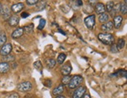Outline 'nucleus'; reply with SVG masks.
I'll return each mask as SVG.
<instances>
[{"mask_svg": "<svg viewBox=\"0 0 127 98\" xmlns=\"http://www.w3.org/2000/svg\"><path fill=\"white\" fill-rule=\"evenodd\" d=\"M99 41L106 45H111L115 42V38L113 35L108 33H100L97 35Z\"/></svg>", "mask_w": 127, "mask_h": 98, "instance_id": "1", "label": "nucleus"}, {"mask_svg": "<svg viewBox=\"0 0 127 98\" xmlns=\"http://www.w3.org/2000/svg\"><path fill=\"white\" fill-rule=\"evenodd\" d=\"M83 82V78L79 75H75L71 79L68 83V87L70 89H76L77 87H79Z\"/></svg>", "mask_w": 127, "mask_h": 98, "instance_id": "2", "label": "nucleus"}, {"mask_svg": "<svg viewBox=\"0 0 127 98\" xmlns=\"http://www.w3.org/2000/svg\"><path fill=\"white\" fill-rule=\"evenodd\" d=\"M32 89V84L31 82L25 81L19 83L17 85V90L21 92H28Z\"/></svg>", "mask_w": 127, "mask_h": 98, "instance_id": "3", "label": "nucleus"}, {"mask_svg": "<svg viewBox=\"0 0 127 98\" xmlns=\"http://www.w3.org/2000/svg\"><path fill=\"white\" fill-rule=\"evenodd\" d=\"M86 88L83 86H79L77 87L72 94V98H82V97L86 94Z\"/></svg>", "mask_w": 127, "mask_h": 98, "instance_id": "4", "label": "nucleus"}, {"mask_svg": "<svg viewBox=\"0 0 127 98\" xmlns=\"http://www.w3.org/2000/svg\"><path fill=\"white\" fill-rule=\"evenodd\" d=\"M12 49H13V46L10 43L5 44L3 46H2V48L0 49V55L2 57L6 56L10 54V52L12 51Z\"/></svg>", "mask_w": 127, "mask_h": 98, "instance_id": "5", "label": "nucleus"}, {"mask_svg": "<svg viewBox=\"0 0 127 98\" xmlns=\"http://www.w3.org/2000/svg\"><path fill=\"white\" fill-rule=\"evenodd\" d=\"M85 25L88 29H93L95 25V16L94 15H90L84 19Z\"/></svg>", "mask_w": 127, "mask_h": 98, "instance_id": "6", "label": "nucleus"}, {"mask_svg": "<svg viewBox=\"0 0 127 98\" xmlns=\"http://www.w3.org/2000/svg\"><path fill=\"white\" fill-rule=\"evenodd\" d=\"M19 22H20V18H19L18 16L17 15H13L9 17V19H8V23L10 27H16L18 25Z\"/></svg>", "mask_w": 127, "mask_h": 98, "instance_id": "7", "label": "nucleus"}, {"mask_svg": "<svg viewBox=\"0 0 127 98\" xmlns=\"http://www.w3.org/2000/svg\"><path fill=\"white\" fill-rule=\"evenodd\" d=\"M114 27V25H113V23H112L111 21H107V23H104L102 24L101 26V30L107 33L111 31H112V29H113Z\"/></svg>", "mask_w": 127, "mask_h": 98, "instance_id": "8", "label": "nucleus"}, {"mask_svg": "<svg viewBox=\"0 0 127 98\" xmlns=\"http://www.w3.org/2000/svg\"><path fill=\"white\" fill-rule=\"evenodd\" d=\"M123 18L121 15H116L114 17V23H113V25L116 29H119L121 25H122V23H123Z\"/></svg>", "mask_w": 127, "mask_h": 98, "instance_id": "9", "label": "nucleus"}, {"mask_svg": "<svg viewBox=\"0 0 127 98\" xmlns=\"http://www.w3.org/2000/svg\"><path fill=\"white\" fill-rule=\"evenodd\" d=\"M24 6L23 3H21V2L16 3V4H13L11 6V10L14 13H19L24 9Z\"/></svg>", "mask_w": 127, "mask_h": 98, "instance_id": "10", "label": "nucleus"}, {"mask_svg": "<svg viewBox=\"0 0 127 98\" xmlns=\"http://www.w3.org/2000/svg\"><path fill=\"white\" fill-rule=\"evenodd\" d=\"M24 29L23 27H19L17 28V30L14 31L12 34H11V37L13 39H17V38H20L22 35H23V33H24Z\"/></svg>", "mask_w": 127, "mask_h": 98, "instance_id": "11", "label": "nucleus"}, {"mask_svg": "<svg viewBox=\"0 0 127 98\" xmlns=\"http://www.w3.org/2000/svg\"><path fill=\"white\" fill-rule=\"evenodd\" d=\"M94 9H95V12H96L97 14L104 13H105V11H106V9H105V6H104V5L103 3H98V2H97V3L95 5Z\"/></svg>", "mask_w": 127, "mask_h": 98, "instance_id": "12", "label": "nucleus"}, {"mask_svg": "<svg viewBox=\"0 0 127 98\" xmlns=\"http://www.w3.org/2000/svg\"><path fill=\"white\" fill-rule=\"evenodd\" d=\"M9 68H10V66H9V64L7 62H0V73H2V74H5L9 71Z\"/></svg>", "mask_w": 127, "mask_h": 98, "instance_id": "13", "label": "nucleus"}, {"mask_svg": "<svg viewBox=\"0 0 127 98\" xmlns=\"http://www.w3.org/2000/svg\"><path fill=\"white\" fill-rule=\"evenodd\" d=\"M61 74L64 76H67L70 74V72H71V66L70 64H65L61 67Z\"/></svg>", "mask_w": 127, "mask_h": 98, "instance_id": "14", "label": "nucleus"}, {"mask_svg": "<svg viewBox=\"0 0 127 98\" xmlns=\"http://www.w3.org/2000/svg\"><path fill=\"white\" fill-rule=\"evenodd\" d=\"M2 16L3 19H5V20H7V19H9V17L11 16V15H10V9H9L7 6L3 7Z\"/></svg>", "mask_w": 127, "mask_h": 98, "instance_id": "15", "label": "nucleus"}, {"mask_svg": "<svg viewBox=\"0 0 127 98\" xmlns=\"http://www.w3.org/2000/svg\"><path fill=\"white\" fill-rule=\"evenodd\" d=\"M64 92V85L60 84L59 86H57L56 88H54V90H53V94L55 96L61 95Z\"/></svg>", "mask_w": 127, "mask_h": 98, "instance_id": "16", "label": "nucleus"}, {"mask_svg": "<svg viewBox=\"0 0 127 98\" xmlns=\"http://www.w3.org/2000/svg\"><path fill=\"white\" fill-rule=\"evenodd\" d=\"M109 19V15L106 13L99 14V21L102 23H104L108 21Z\"/></svg>", "mask_w": 127, "mask_h": 98, "instance_id": "17", "label": "nucleus"}, {"mask_svg": "<svg viewBox=\"0 0 127 98\" xmlns=\"http://www.w3.org/2000/svg\"><path fill=\"white\" fill-rule=\"evenodd\" d=\"M46 6V0H42L39 2H38L36 5V9L37 11H42Z\"/></svg>", "mask_w": 127, "mask_h": 98, "instance_id": "18", "label": "nucleus"}, {"mask_svg": "<svg viewBox=\"0 0 127 98\" xmlns=\"http://www.w3.org/2000/svg\"><path fill=\"white\" fill-rule=\"evenodd\" d=\"M119 11L122 13V14H126L127 13V0H124V2H122L120 4V9Z\"/></svg>", "mask_w": 127, "mask_h": 98, "instance_id": "19", "label": "nucleus"}, {"mask_svg": "<svg viewBox=\"0 0 127 98\" xmlns=\"http://www.w3.org/2000/svg\"><path fill=\"white\" fill-rule=\"evenodd\" d=\"M57 64V61L54 58H49L46 60V65L49 68H53Z\"/></svg>", "mask_w": 127, "mask_h": 98, "instance_id": "20", "label": "nucleus"}, {"mask_svg": "<svg viewBox=\"0 0 127 98\" xmlns=\"http://www.w3.org/2000/svg\"><path fill=\"white\" fill-rule=\"evenodd\" d=\"M7 41V37L5 33H0V47L3 46L6 44Z\"/></svg>", "mask_w": 127, "mask_h": 98, "instance_id": "21", "label": "nucleus"}, {"mask_svg": "<svg viewBox=\"0 0 127 98\" xmlns=\"http://www.w3.org/2000/svg\"><path fill=\"white\" fill-rule=\"evenodd\" d=\"M15 59V57L13 55H8L6 56H3L2 58V61H4V62H13Z\"/></svg>", "mask_w": 127, "mask_h": 98, "instance_id": "22", "label": "nucleus"}, {"mask_svg": "<svg viewBox=\"0 0 127 98\" xmlns=\"http://www.w3.org/2000/svg\"><path fill=\"white\" fill-rule=\"evenodd\" d=\"M65 58H66V55H65V54H64V53H61L59 55V56H58L57 62L58 63V64L61 65L64 63V62Z\"/></svg>", "mask_w": 127, "mask_h": 98, "instance_id": "23", "label": "nucleus"}, {"mask_svg": "<svg viewBox=\"0 0 127 98\" xmlns=\"http://www.w3.org/2000/svg\"><path fill=\"white\" fill-rule=\"evenodd\" d=\"M33 28H34V25L32 23H31V24H29V25H28V26H25L23 28L24 29V32H25L27 33H31L33 31Z\"/></svg>", "mask_w": 127, "mask_h": 98, "instance_id": "24", "label": "nucleus"}, {"mask_svg": "<svg viewBox=\"0 0 127 98\" xmlns=\"http://www.w3.org/2000/svg\"><path fill=\"white\" fill-rule=\"evenodd\" d=\"M71 79V77L67 75V76H64V77L62 78V85H68V83H69L70 80Z\"/></svg>", "mask_w": 127, "mask_h": 98, "instance_id": "25", "label": "nucleus"}, {"mask_svg": "<svg viewBox=\"0 0 127 98\" xmlns=\"http://www.w3.org/2000/svg\"><path fill=\"white\" fill-rule=\"evenodd\" d=\"M117 48L118 49H123L125 46V40L123 38H119L118 40V43H117Z\"/></svg>", "mask_w": 127, "mask_h": 98, "instance_id": "26", "label": "nucleus"}, {"mask_svg": "<svg viewBox=\"0 0 127 98\" xmlns=\"http://www.w3.org/2000/svg\"><path fill=\"white\" fill-rule=\"evenodd\" d=\"M114 2H112V1H110V2H108L107 4H106V6H105V9L107 11V12H111V10H112V9H113V7H114Z\"/></svg>", "mask_w": 127, "mask_h": 98, "instance_id": "27", "label": "nucleus"}, {"mask_svg": "<svg viewBox=\"0 0 127 98\" xmlns=\"http://www.w3.org/2000/svg\"><path fill=\"white\" fill-rule=\"evenodd\" d=\"M34 67H35V69H37L38 71H40L42 68V62L40 61H36L35 63H34Z\"/></svg>", "mask_w": 127, "mask_h": 98, "instance_id": "28", "label": "nucleus"}, {"mask_svg": "<svg viewBox=\"0 0 127 98\" xmlns=\"http://www.w3.org/2000/svg\"><path fill=\"white\" fill-rule=\"evenodd\" d=\"M110 51L112 53H117L119 51V49H118V48H117V45H115V44H112V45H111Z\"/></svg>", "mask_w": 127, "mask_h": 98, "instance_id": "29", "label": "nucleus"}, {"mask_svg": "<svg viewBox=\"0 0 127 98\" xmlns=\"http://www.w3.org/2000/svg\"><path fill=\"white\" fill-rule=\"evenodd\" d=\"M46 25V20L44 19H40V23H39V25L38 27V30H42Z\"/></svg>", "mask_w": 127, "mask_h": 98, "instance_id": "30", "label": "nucleus"}, {"mask_svg": "<svg viewBox=\"0 0 127 98\" xmlns=\"http://www.w3.org/2000/svg\"><path fill=\"white\" fill-rule=\"evenodd\" d=\"M26 2L29 6H34V5H36L38 2V0H26Z\"/></svg>", "mask_w": 127, "mask_h": 98, "instance_id": "31", "label": "nucleus"}, {"mask_svg": "<svg viewBox=\"0 0 127 98\" xmlns=\"http://www.w3.org/2000/svg\"><path fill=\"white\" fill-rule=\"evenodd\" d=\"M6 98H20V96L17 93H13L10 95H9Z\"/></svg>", "mask_w": 127, "mask_h": 98, "instance_id": "32", "label": "nucleus"}, {"mask_svg": "<svg viewBox=\"0 0 127 98\" xmlns=\"http://www.w3.org/2000/svg\"><path fill=\"white\" fill-rule=\"evenodd\" d=\"M44 85L47 87H51L52 86V81L50 80H46L45 82H44Z\"/></svg>", "mask_w": 127, "mask_h": 98, "instance_id": "33", "label": "nucleus"}, {"mask_svg": "<svg viewBox=\"0 0 127 98\" xmlns=\"http://www.w3.org/2000/svg\"><path fill=\"white\" fill-rule=\"evenodd\" d=\"M75 4H76V6H78V7H79V6H82V0H77V1H75Z\"/></svg>", "mask_w": 127, "mask_h": 98, "instance_id": "34", "label": "nucleus"}, {"mask_svg": "<svg viewBox=\"0 0 127 98\" xmlns=\"http://www.w3.org/2000/svg\"><path fill=\"white\" fill-rule=\"evenodd\" d=\"M89 3L90 4V6H95V5L97 3V0H89Z\"/></svg>", "mask_w": 127, "mask_h": 98, "instance_id": "35", "label": "nucleus"}, {"mask_svg": "<svg viewBox=\"0 0 127 98\" xmlns=\"http://www.w3.org/2000/svg\"><path fill=\"white\" fill-rule=\"evenodd\" d=\"M21 16H22V18L25 19V18L29 16V14L28 13H26V12H24L23 13H21Z\"/></svg>", "mask_w": 127, "mask_h": 98, "instance_id": "36", "label": "nucleus"}, {"mask_svg": "<svg viewBox=\"0 0 127 98\" xmlns=\"http://www.w3.org/2000/svg\"><path fill=\"white\" fill-rule=\"evenodd\" d=\"M2 10H3V6H2V3H0V16H2Z\"/></svg>", "mask_w": 127, "mask_h": 98, "instance_id": "37", "label": "nucleus"}, {"mask_svg": "<svg viewBox=\"0 0 127 98\" xmlns=\"http://www.w3.org/2000/svg\"><path fill=\"white\" fill-rule=\"evenodd\" d=\"M82 98H90V95L88 94H85L82 97Z\"/></svg>", "mask_w": 127, "mask_h": 98, "instance_id": "38", "label": "nucleus"}, {"mask_svg": "<svg viewBox=\"0 0 127 98\" xmlns=\"http://www.w3.org/2000/svg\"><path fill=\"white\" fill-rule=\"evenodd\" d=\"M56 98H65V97L64 96H62V95H58V96H57Z\"/></svg>", "mask_w": 127, "mask_h": 98, "instance_id": "39", "label": "nucleus"}, {"mask_svg": "<svg viewBox=\"0 0 127 98\" xmlns=\"http://www.w3.org/2000/svg\"><path fill=\"white\" fill-rule=\"evenodd\" d=\"M59 32H61V33H63V34H64V35H65V33H64V31H63L61 30V29H59Z\"/></svg>", "mask_w": 127, "mask_h": 98, "instance_id": "40", "label": "nucleus"}]
</instances>
